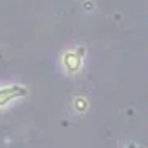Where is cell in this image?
I'll list each match as a JSON object with an SVG mask.
<instances>
[{"mask_svg": "<svg viewBox=\"0 0 148 148\" xmlns=\"http://www.w3.org/2000/svg\"><path fill=\"white\" fill-rule=\"evenodd\" d=\"M19 94H25V89H19V87H12L11 91H0V105L5 103L7 99L14 98V96H19Z\"/></svg>", "mask_w": 148, "mask_h": 148, "instance_id": "cell-1", "label": "cell"}]
</instances>
